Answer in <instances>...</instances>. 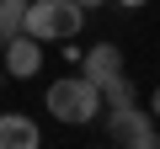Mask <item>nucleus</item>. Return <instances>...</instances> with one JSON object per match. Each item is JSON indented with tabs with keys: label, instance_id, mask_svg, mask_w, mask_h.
<instances>
[{
	"label": "nucleus",
	"instance_id": "nucleus-6",
	"mask_svg": "<svg viewBox=\"0 0 160 149\" xmlns=\"http://www.w3.org/2000/svg\"><path fill=\"white\" fill-rule=\"evenodd\" d=\"M27 6L32 0H0V48L27 32Z\"/></svg>",
	"mask_w": 160,
	"mask_h": 149
},
{
	"label": "nucleus",
	"instance_id": "nucleus-7",
	"mask_svg": "<svg viewBox=\"0 0 160 149\" xmlns=\"http://www.w3.org/2000/svg\"><path fill=\"white\" fill-rule=\"evenodd\" d=\"M139 85L128 80V74H112V80L102 85V96H107V107H139V96H133Z\"/></svg>",
	"mask_w": 160,
	"mask_h": 149
},
{
	"label": "nucleus",
	"instance_id": "nucleus-1",
	"mask_svg": "<svg viewBox=\"0 0 160 149\" xmlns=\"http://www.w3.org/2000/svg\"><path fill=\"white\" fill-rule=\"evenodd\" d=\"M43 107L59 123H69V128H86V123H96V112L107 107V96H102L96 80H86V74H64V80H53L43 91Z\"/></svg>",
	"mask_w": 160,
	"mask_h": 149
},
{
	"label": "nucleus",
	"instance_id": "nucleus-8",
	"mask_svg": "<svg viewBox=\"0 0 160 149\" xmlns=\"http://www.w3.org/2000/svg\"><path fill=\"white\" fill-rule=\"evenodd\" d=\"M123 149H160V128H155V112H144V123L123 138Z\"/></svg>",
	"mask_w": 160,
	"mask_h": 149
},
{
	"label": "nucleus",
	"instance_id": "nucleus-10",
	"mask_svg": "<svg viewBox=\"0 0 160 149\" xmlns=\"http://www.w3.org/2000/svg\"><path fill=\"white\" fill-rule=\"evenodd\" d=\"M118 6H128V11H139V6H149V0H118Z\"/></svg>",
	"mask_w": 160,
	"mask_h": 149
},
{
	"label": "nucleus",
	"instance_id": "nucleus-5",
	"mask_svg": "<svg viewBox=\"0 0 160 149\" xmlns=\"http://www.w3.org/2000/svg\"><path fill=\"white\" fill-rule=\"evenodd\" d=\"M38 144H43V133H38L32 117H22V112L0 117V149H38Z\"/></svg>",
	"mask_w": 160,
	"mask_h": 149
},
{
	"label": "nucleus",
	"instance_id": "nucleus-2",
	"mask_svg": "<svg viewBox=\"0 0 160 149\" xmlns=\"http://www.w3.org/2000/svg\"><path fill=\"white\" fill-rule=\"evenodd\" d=\"M80 27H86V6H75V0H32L27 6V32L43 43H69L80 37Z\"/></svg>",
	"mask_w": 160,
	"mask_h": 149
},
{
	"label": "nucleus",
	"instance_id": "nucleus-12",
	"mask_svg": "<svg viewBox=\"0 0 160 149\" xmlns=\"http://www.w3.org/2000/svg\"><path fill=\"white\" fill-rule=\"evenodd\" d=\"M0 85H6V59H0Z\"/></svg>",
	"mask_w": 160,
	"mask_h": 149
},
{
	"label": "nucleus",
	"instance_id": "nucleus-4",
	"mask_svg": "<svg viewBox=\"0 0 160 149\" xmlns=\"http://www.w3.org/2000/svg\"><path fill=\"white\" fill-rule=\"evenodd\" d=\"M80 74L96 80V85H107L112 74H123V48H118V43H96V48H86V53H80Z\"/></svg>",
	"mask_w": 160,
	"mask_h": 149
},
{
	"label": "nucleus",
	"instance_id": "nucleus-3",
	"mask_svg": "<svg viewBox=\"0 0 160 149\" xmlns=\"http://www.w3.org/2000/svg\"><path fill=\"white\" fill-rule=\"evenodd\" d=\"M6 74L11 80H32V74L43 69V37H32V32H22V37H11L6 43Z\"/></svg>",
	"mask_w": 160,
	"mask_h": 149
},
{
	"label": "nucleus",
	"instance_id": "nucleus-11",
	"mask_svg": "<svg viewBox=\"0 0 160 149\" xmlns=\"http://www.w3.org/2000/svg\"><path fill=\"white\" fill-rule=\"evenodd\" d=\"M75 6H86V11H91V6H107V0H75Z\"/></svg>",
	"mask_w": 160,
	"mask_h": 149
},
{
	"label": "nucleus",
	"instance_id": "nucleus-9",
	"mask_svg": "<svg viewBox=\"0 0 160 149\" xmlns=\"http://www.w3.org/2000/svg\"><path fill=\"white\" fill-rule=\"evenodd\" d=\"M149 112H155V117H160V85H155V96H149Z\"/></svg>",
	"mask_w": 160,
	"mask_h": 149
}]
</instances>
